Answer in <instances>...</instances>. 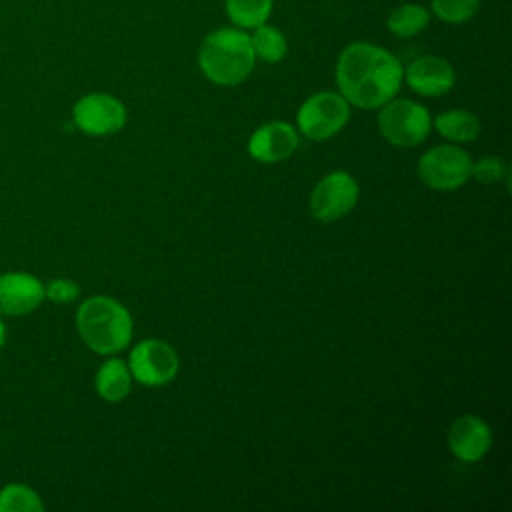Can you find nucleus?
I'll return each mask as SVG.
<instances>
[{
	"mask_svg": "<svg viewBox=\"0 0 512 512\" xmlns=\"http://www.w3.org/2000/svg\"><path fill=\"white\" fill-rule=\"evenodd\" d=\"M334 76L348 104L372 110L398 94L404 68L390 50L372 42H352L340 52Z\"/></svg>",
	"mask_w": 512,
	"mask_h": 512,
	"instance_id": "obj_1",
	"label": "nucleus"
},
{
	"mask_svg": "<svg viewBox=\"0 0 512 512\" xmlns=\"http://www.w3.org/2000/svg\"><path fill=\"white\" fill-rule=\"evenodd\" d=\"M256 64L250 34L236 26L208 32L198 46V68L216 86H238Z\"/></svg>",
	"mask_w": 512,
	"mask_h": 512,
	"instance_id": "obj_2",
	"label": "nucleus"
},
{
	"mask_svg": "<svg viewBox=\"0 0 512 512\" xmlns=\"http://www.w3.org/2000/svg\"><path fill=\"white\" fill-rule=\"evenodd\" d=\"M76 330L90 350L110 356L128 346L132 316L110 296H90L76 310Z\"/></svg>",
	"mask_w": 512,
	"mask_h": 512,
	"instance_id": "obj_3",
	"label": "nucleus"
},
{
	"mask_svg": "<svg viewBox=\"0 0 512 512\" xmlns=\"http://www.w3.org/2000/svg\"><path fill=\"white\" fill-rule=\"evenodd\" d=\"M430 128V112L410 98L394 96L392 100L380 106L378 130L392 146L412 148L426 140Z\"/></svg>",
	"mask_w": 512,
	"mask_h": 512,
	"instance_id": "obj_4",
	"label": "nucleus"
},
{
	"mask_svg": "<svg viewBox=\"0 0 512 512\" xmlns=\"http://www.w3.org/2000/svg\"><path fill=\"white\" fill-rule=\"evenodd\" d=\"M350 118V104L340 92H316L308 96L296 114L298 130L310 140H326L338 134Z\"/></svg>",
	"mask_w": 512,
	"mask_h": 512,
	"instance_id": "obj_5",
	"label": "nucleus"
},
{
	"mask_svg": "<svg viewBox=\"0 0 512 512\" xmlns=\"http://www.w3.org/2000/svg\"><path fill=\"white\" fill-rule=\"evenodd\" d=\"M470 154L452 144H442L426 150L418 160V176L434 190H456L470 180Z\"/></svg>",
	"mask_w": 512,
	"mask_h": 512,
	"instance_id": "obj_6",
	"label": "nucleus"
},
{
	"mask_svg": "<svg viewBox=\"0 0 512 512\" xmlns=\"http://www.w3.org/2000/svg\"><path fill=\"white\" fill-rule=\"evenodd\" d=\"M126 118V106L106 92H90L76 100L72 108L76 128L88 136L116 134L124 128Z\"/></svg>",
	"mask_w": 512,
	"mask_h": 512,
	"instance_id": "obj_7",
	"label": "nucleus"
},
{
	"mask_svg": "<svg viewBox=\"0 0 512 512\" xmlns=\"http://www.w3.org/2000/svg\"><path fill=\"white\" fill-rule=\"evenodd\" d=\"M358 194V182L352 174L342 170L330 172L310 194V214L320 222L340 220L356 206Z\"/></svg>",
	"mask_w": 512,
	"mask_h": 512,
	"instance_id": "obj_8",
	"label": "nucleus"
},
{
	"mask_svg": "<svg viewBox=\"0 0 512 512\" xmlns=\"http://www.w3.org/2000/svg\"><path fill=\"white\" fill-rule=\"evenodd\" d=\"M180 360L176 350L156 338L138 342L130 352V374L144 386H162L168 384L178 372Z\"/></svg>",
	"mask_w": 512,
	"mask_h": 512,
	"instance_id": "obj_9",
	"label": "nucleus"
},
{
	"mask_svg": "<svg viewBox=\"0 0 512 512\" xmlns=\"http://www.w3.org/2000/svg\"><path fill=\"white\" fill-rule=\"evenodd\" d=\"M408 88L420 96H444L448 94L456 84V72L454 66L436 54H424L414 58L404 68L402 78Z\"/></svg>",
	"mask_w": 512,
	"mask_h": 512,
	"instance_id": "obj_10",
	"label": "nucleus"
},
{
	"mask_svg": "<svg viewBox=\"0 0 512 512\" xmlns=\"http://www.w3.org/2000/svg\"><path fill=\"white\" fill-rule=\"evenodd\" d=\"M44 300V284L28 272H6L0 276V314L24 316Z\"/></svg>",
	"mask_w": 512,
	"mask_h": 512,
	"instance_id": "obj_11",
	"label": "nucleus"
},
{
	"mask_svg": "<svg viewBox=\"0 0 512 512\" xmlns=\"http://www.w3.org/2000/svg\"><path fill=\"white\" fill-rule=\"evenodd\" d=\"M298 148V132L288 122H268L256 128L248 140V154L262 164L286 160Z\"/></svg>",
	"mask_w": 512,
	"mask_h": 512,
	"instance_id": "obj_12",
	"label": "nucleus"
},
{
	"mask_svg": "<svg viewBox=\"0 0 512 512\" xmlns=\"http://www.w3.org/2000/svg\"><path fill=\"white\" fill-rule=\"evenodd\" d=\"M492 444L490 426L474 414L456 418L448 430V448L462 462H478Z\"/></svg>",
	"mask_w": 512,
	"mask_h": 512,
	"instance_id": "obj_13",
	"label": "nucleus"
},
{
	"mask_svg": "<svg viewBox=\"0 0 512 512\" xmlns=\"http://www.w3.org/2000/svg\"><path fill=\"white\" fill-rule=\"evenodd\" d=\"M96 392L106 402H122L132 390V374L124 360L110 358L96 372Z\"/></svg>",
	"mask_w": 512,
	"mask_h": 512,
	"instance_id": "obj_14",
	"label": "nucleus"
},
{
	"mask_svg": "<svg viewBox=\"0 0 512 512\" xmlns=\"http://www.w3.org/2000/svg\"><path fill=\"white\" fill-rule=\"evenodd\" d=\"M430 10L418 2H404L390 10L386 18V28L398 38H412L426 30L430 24Z\"/></svg>",
	"mask_w": 512,
	"mask_h": 512,
	"instance_id": "obj_15",
	"label": "nucleus"
},
{
	"mask_svg": "<svg viewBox=\"0 0 512 512\" xmlns=\"http://www.w3.org/2000/svg\"><path fill=\"white\" fill-rule=\"evenodd\" d=\"M434 128L450 142H470L480 134V120L470 110L452 108L434 118Z\"/></svg>",
	"mask_w": 512,
	"mask_h": 512,
	"instance_id": "obj_16",
	"label": "nucleus"
},
{
	"mask_svg": "<svg viewBox=\"0 0 512 512\" xmlns=\"http://www.w3.org/2000/svg\"><path fill=\"white\" fill-rule=\"evenodd\" d=\"M274 0H224V12L232 26L252 30L272 16Z\"/></svg>",
	"mask_w": 512,
	"mask_h": 512,
	"instance_id": "obj_17",
	"label": "nucleus"
},
{
	"mask_svg": "<svg viewBox=\"0 0 512 512\" xmlns=\"http://www.w3.org/2000/svg\"><path fill=\"white\" fill-rule=\"evenodd\" d=\"M250 44L254 50V56L266 64H276L284 60L288 54V40L284 32L268 22L252 28Z\"/></svg>",
	"mask_w": 512,
	"mask_h": 512,
	"instance_id": "obj_18",
	"label": "nucleus"
},
{
	"mask_svg": "<svg viewBox=\"0 0 512 512\" xmlns=\"http://www.w3.org/2000/svg\"><path fill=\"white\" fill-rule=\"evenodd\" d=\"M40 494L26 484H6L0 490V512H42Z\"/></svg>",
	"mask_w": 512,
	"mask_h": 512,
	"instance_id": "obj_19",
	"label": "nucleus"
},
{
	"mask_svg": "<svg viewBox=\"0 0 512 512\" xmlns=\"http://www.w3.org/2000/svg\"><path fill=\"white\" fill-rule=\"evenodd\" d=\"M430 14L444 24H466L480 10V0H430Z\"/></svg>",
	"mask_w": 512,
	"mask_h": 512,
	"instance_id": "obj_20",
	"label": "nucleus"
},
{
	"mask_svg": "<svg viewBox=\"0 0 512 512\" xmlns=\"http://www.w3.org/2000/svg\"><path fill=\"white\" fill-rule=\"evenodd\" d=\"M506 174V166L496 156H484L478 162H472L470 178H476L480 184H494Z\"/></svg>",
	"mask_w": 512,
	"mask_h": 512,
	"instance_id": "obj_21",
	"label": "nucleus"
},
{
	"mask_svg": "<svg viewBox=\"0 0 512 512\" xmlns=\"http://www.w3.org/2000/svg\"><path fill=\"white\" fill-rule=\"evenodd\" d=\"M80 294V286L68 278H56L44 286V298L52 300L54 304H68L76 300Z\"/></svg>",
	"mask_w": 512,
	"mask_h": 512,
	"instance_id": "obj_22",
	"label": "nucleus"
},
{
	"mask_svg": "<svg viewBox=\"0 0 512 512\" xmlns=\"http://www.w3.org/2000/svg\"><path fill=\"white\" fill-rule=\"evenodd\" d=\"M6 344V324L2 320V314H0V348Z\"/></svg>",
	"mask_w": 512,
	"mask_h": 512,
	"instance_id": "obj_23",
	"label": "nucleus"
}]
</instances>
